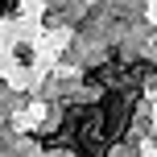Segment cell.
<instances>
[{
  "mask_svg": "<svg viewBox=\"0 0 157 157\" xmlns=\"http://www.w3.org/2000/svg\"><path fill=\"white\" fill-rule=\"evenodd\" d=\"M149 75H153L149 62H128V66H124V83H120V91H136Z\"/></svg>",
  "mask_w": 157,
  "mask_h": 157,
  "instance_id": "obj_1",
  "label": "cell"
},
{
  "mask_svg": "<svg viewBox=\"0 0 157 157\" xmlns=\"http://www.w3.org/2000/svg\"><path fill=\"white\" fill-rule=\"evenodd\" d=\"M17 13V0H0V17H13Z\"/></svg>",
  "mask_w": 157,
  "mask_h": 157,
  "instance_id": "obj_2",
  "label": "cell"
}]
</instances>
